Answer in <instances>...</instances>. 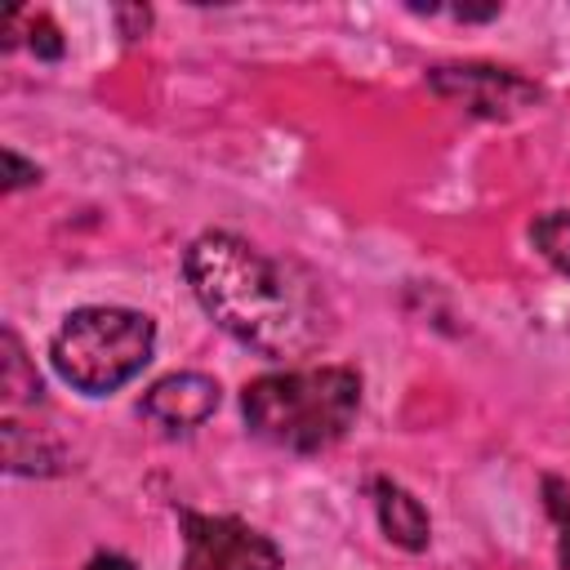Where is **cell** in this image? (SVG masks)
Listing matches in <instances>:
<instances>
[{
    "label": "cell",
    "instance_id": "cell-6",
    "mask_svg": "<svg viewBox=\"0 0 570 570\" xmlns=\"http://www.w3.org/2000/svg\"><path fill=\"white\" fill-rule=\"evenodd\" d=\"M218 410V383L209 374L183 370V374H165L142 392V414L169 432H191L200 428L209 414Z\"/></svg>",
    "mask_w": 570,
    "mask_h": 570
},
{
    "label": "cell",
    "instance_id": "cell-3",
    "mask_svg": "<svg viewBox=\"0 0 570 570\" xmlns=\"http://www.w3.org/2000/svg\"><path fill=\"white\" fill-rule=\"evenodd\" d=\"M156 347V325L147 312L134 307H76L53 343L49 361L62 383H71L85 396H107L125 387L142 365L151 361Z\"/></svg>",
    "mask_w": 570,
    "mask_h": 570
},
{
    "label": "cell",
    "instance_id": "cell-1",
    "mask_svg": "<svg viewBox=\"0 0 570 570\" xmlns=\"http://www.w3.org/2000/svg\"><path fill=\"white\" fill-rule=\"evenodd\" d=\"M196 303L258 356L285 361L312 352L330 334L321 281L232 232H200L183 254Z\"/></svg>",
    "mask_w": 570,
    "mask_h": 570
},
{
    "label": "cell",
    "instance_id": "cell-5",
    "mask_svg": "<svg viewBox=\"0 0 570 570\" xmlns=\"http://www.w3.org/2000/svg\"><path fill=\"white\" fill-rule=\"evenodd\" d=\"M428 85L459 102L463 111L481 116V120H512L521 111H530L543 89L534 80H525L521 71H508V67H490V62H450V67H432L428 71Z\"/></svg>",
    "mask_w": 570,
    "mask_h": 570
},
{
    "label": "cell",
    "instance_id": "cell-2",
    "mask_svg": "<svg viewBox=\"0 0 570 570\" xmlns=\"http://www.w3.org/2000/svg\"><path fill=\"white\" fill-rule=\"evenodd\" d=\"M361 410V374L352 365L276 370L240 392L249 432L289 454H321L347 436Z\"/></svg>",
    "mask_w": 570,
    "mask_h": 570
},
{
    "label": "cell",
    "instance_id": "cell-12",
    "mask_svg": "<svg viewBox=\"0 0 570 570\" xmlns=\"http://www.w3.org/2000/svg\"><path fill=\"white\" fill-rule=\"evenodd\" d=\"M27 45H31L36 58H45V62L62 58V36H58V27H53L49 18H31V22H27Z\"/></svg>",
    "mask_w": 570,
    "mask_h": 570
},
{
    "label": "cell",
    "instance_id": "cell-7",
    "mask_svg": "<svg viewBox=\"0 0 570 570\" xmlns=\"http://www.w3.org/2000/svg\"><path fill=\"white\" fill-rule=\"evenodd\" d=\"M374 512H379V525L383 534L405 548V552H423L428 539H432V521H428V508L392 476H379L374 481Z\"/></svg>",
    "mask_w": 570,
    "mask_h": 570
},
{
    "label": "cell",
    "instance_id": "cell-13",
    "mask_svg": "<svg viewBox=\"0 0 570 570\" xmlns=\"http://www.w3.org/2000/svg\"><path fill=\"white\" fill-rule=\"evenodd\" d=\"M111 18H116V27H120L125 40H138V36L151 27V9H147V4H116Z\"/></svg>",
    "mask_w": 570,
    "mask_h": 570
},
{
    "label": "cell",
    "instance_id": "cell-9",
    "mask_svg": "<svg viewBox=\"0 0 570 570\" xmlns=\"http://www.w3.org/2000/svg\"><path fill=\"white\" fill-rule=\"evenodd\" d=\"M4 468L9 472H18V476H45V472H58V450L45 441V436H36V428L27 432L18 419H4Z\"/></svg>",
    "mask_w": 570,
    "mask_h": 570
},
{
    "label": "cell",
    "instance_id": "cell-14",
    "mask_svg": "<svg viewBox=\"0 0 570 570\" xmlns=\"http://www.w3.org/2000/svg\"><path fill=\"white\" fill-rule=\"evenodd\" d=\"M4 191H18V187H27V183H40V169L36 165H27L13 147H4Z\"/></svg>",
    "mask_w": 570,
    "mask_h": 570
},
{
    "label": "cell",
    "instance_id": "cell-4",
    "mask_svg": "<svg viewBox=\"0 0 570 570\" xmlns=\"http://www.w3.org/2000/svg\"><path fill=\"white\" fill-rule=\"evenodd\" d=\"M178 525H183V570H281V548L240 517H209L178 508Z\"/></svg>",
    "mask_w": 570,
    "mask_h": 570
},
{
    "label": "cell",
    "instance_id": "cell-10",
    "mask_svg": "<svg viewBox=\"0 0 570 570\" xmlns=\"http://www.w3.org/2000/svg\"><path fill=\"white\" fill-rule=\"evenodd\" d=\"M530 240H534V249H539L561 276H570V214H561V209L539 214L534 227H530Z\"/></svg>",
    "mask_w": 570,
    "mask_h": 570
},
{
    "label": "cell",
    "instance_id": "cell-16",
    "mask_svg": "<svg viewBox=\"0 0 570 570\" xmlns=\"http://www.w3.org/2000/svg\"><path fill=\"white\" fill-rule=\"evenodd\" d=\"M459 22H485V18H494L499 13V4H485V9H468V4H459V9H450Z\"/></svg>",
    "mask_w": 570,
    "mask_h": 570
},
{
    "label": "cell",
    "instance_id": "cell-8",
    "mask_svg": "<svg viewBox=\"0 0 570 570\" xmlns=\"http://www.w3.org/2000/svg\"><path fill=\"white\" fill-rule=\"evenodd\" d=\"M40 374H36V365L27 361V352H22V343H18V334L13 330H4L0 334V401H4V419H13L18 410H36L40 405Z\"/></svg>",
    "mask_w": 570,
    "mask_h": 570
},
{
    "label": "cell",
    "instance_id": "cell-15",
    "mask_svg": "<svg viewBox=\"0 0 570 570\" xmlns=\"http://www.w3.org/2000/svg\"><path fill=\"white\" fill-rule=\"evenodd\" d=\"M85 570H134V561L120 557V552H98V557H89Z\"/></svg>",
    "mask_w": 570,
    "mask_h": 570
},
{
    "label": "cell",
    "instance_id": "cell-11",
    "mask_svg": "<svg viewBox=\"0 0 570 570\" xmlns=\"http://www.w3.org/2000/svg\"><path fill=\"white\" fill-rule=\"evenodd\" d=\"M543 508L557 521V566L570 570V485L561 476H543Z\"/></svg>",
    "mask_w": 570,
    "mask_h": 570
}]
</instances>
